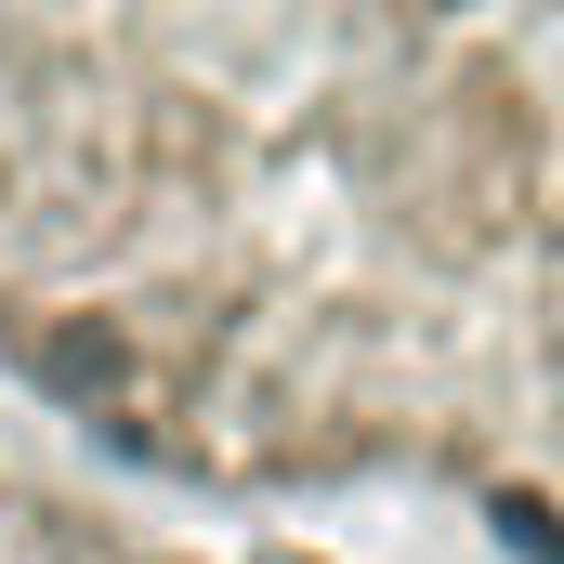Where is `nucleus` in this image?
I'll return each mask as SVG.
<instances>
[{
    "instance_id": "1",
    "label": "nucleus",
    "mask_w": 564,
    "mask_h": 564,
    "mask_svg": "<svg viewBox=\"0 0 564 564\" xmlns=\"http://www.w3.org/2000/svg\"><path fill=\"white\" fill-rule=\"evenodd\" d=\"M158 106L224 263L53 315H197L250 446L421 473L499 564H564V13L184 40Z\"/></svg>"
}]
</instances>
